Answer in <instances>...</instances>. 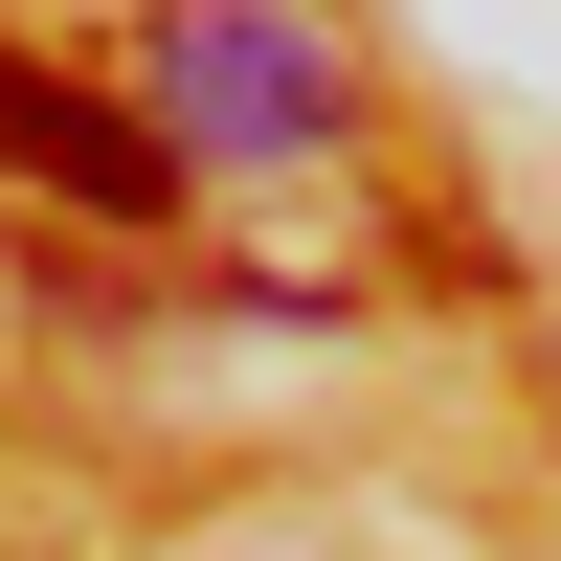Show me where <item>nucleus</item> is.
<instances>
[{
    "label": "nucleus",
    "mask_w": 561,
    "mask_h": 561,
    "mask_svg": "<svg viewBox=\"0 0 561 561\" xmlns=\"http://www.w3.org/2000/svg\"><path fill=\"white\" fill-rule=\"evenodd\" d=\"M158 135L180 158H314V135H359V68L293 23V0H158Z\"/></svg>",
    "instance_id": "1"
},
{
    "label": "nucleus",
    "mask_w": 561,
    "mask_h": 561,
    "mask_svg": "<svg viewBox=\"0 0 561 561\" xmlns=\"http://www.w3.org/2000/svg\"><path fill=\"white\" fill-rule=\"evenodd\" d=\"M0 180H45L90 225H180V135L113 113V90H68V68H23V45H0Z\"/></svg>",
    "instance_id": "2"
}]
</instances>
